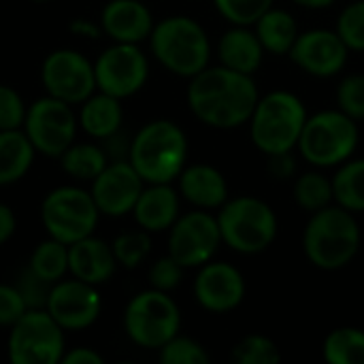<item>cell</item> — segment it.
<instances>
[{"mask_svg": "<svg viewBox=\"0 0 364 364\" xmlns=\"http://www.w3.org/2000/svg\"><path fill=\"white\" fill-rule=\"evenodd\" d=\"M186 98L198 122L215 130H232L250 122L260 92L254 75L215 64L190 79Z\"/></svg>", "mask_w": 364, "mask_h": 364, "instance_id": "obj_1", "label": "cell"}, {"mask_svg": "<svg viewBox=\"0 0 364 364\" xmlns=\"http://www.w3.org/2000/svg\"><path fill=\"white\" fill-rule=\"evenodd\" d=\"M363 232L356 213L337 203L309 215L303 230V252L320 271H341L360 252Z\"/></svg>", "mask_w": 364, "mask_h": 364, "instance_id": "obj_2", "label": "cell"}, {"mask_svg": "<svg viewBox=\"0 0 364 364\" xmlns=\"http://www.w3.org/2000/svg\"><path fill=\"white\" fill-rule=\"evenodd\" d=\"M305 102L290 90H273L258 98L250 117V139L258 151L269 156L296 149L307 122Z\"/></svg>", "mask_w": 364, "mask_h": 364, "instance_id": "obj_3", "label": "cell"}, {"mask_svg": "<svg viewBox=\"0 0 364 364\" xmlns=\"http://www.w3.org/2000/svg\"><path fill=\"white\" fill-rule=\"evenodd\" d=\"M128 160L145 183H173L188 162V136L171 119L147 122L130 141Z\"/></svg>", "mask_w": 364, "mask_h": 364, "instance_id": "obj_4", "label": "cell"}, {"mask_svg": "<svg viewBox=\"0 0 364 364\" xmlns=\"http://www.w3.org/2000/svg\"><path fill=\"white\" fill-rule=\"evenodd\" d=\"M154 58L173 75L192 79L209 66L211 41L207 30L188 15H171L156 21L149 34Z\"/></svg>", "mask_w": 364, "mask_h": 364, "instance_id": "obj_5", "label": "cell"}, {"mask_svg": "<svg viewBox=\"0 0 364 364\" xmlns=\"http://www.w3.org/2000/svg\"><path fill=\"white\" fill-rule=\"evenodd\" d=\"M215 218L220 224L222 243L237 254H262L277 239V215L273 207L258 196H232L218 209Z\"/></svg>", "mask_w": 364, "mask_h": 364, "instance_id": "obj_6", "label": "cell"}, {"mask_svg": "<svg viewBox=\"0 0 364 364\" xmlns=\"http://www.w3.org/2000/svg\"><path fill=\"white\" fill-rule=\"evenodd\" d=\"M358 122L341 109H324L307 117L299 139V154L314 168H337L358 147Z\"/></svg>", "mask_w": 364, "mask_h": 364, "instance_id": "obj_7", "label": "cell"}, {"mask_svg": "<svg viewBox=\"0 0 364 364\" xmlns=\"http://www.w3.org/2000/svg\"><path fill=\"white\" fill-rule=\"evenodd\" d=\"M181 328V311L168 292L149 288L134 294L124 309V331L143 350H160Z\"/></svg>", "mask_w": 364, "mask_h": 364, "instance_id": "obj_8", "label": "cell"}, {"mask_svg": "<svg viewBox=\"0 0 364 364\" xmlns=\"http://www.w3.org/2000/svg\"><path fill=\"white\" fill-rule=\"evenodd\" d=\"M100 211L90 190L79 186H60L41 203V222L47 237L66 245L94 235Z\"/></svg>", "mask_w": 364, "mask_h": 364, "instance_id": "obj_9", "label": "cell"}, {"mask_svg": "<svg viewBox=\"0 0 364 364\" xmlns=\"http://www.w3.org/2000/svg\"><path fill=\"white\" fill-rule=\"evenodd\" d=\"M64 328L47 309H28L9 333L6 356L13 364H58L66 352Z\"/></svg>", "mask_w": 364, "mask_h": 364, "instance_id": "obj_10", "label": "cell"}, {"mask_svg": "<svg viewBox=\"0 0 364 364\" xmlns=\"http://www.w3.org/2000/svg\"><path fill=\"white\" fill-rule=\"evenodd\" d=\"M70 107L73 105L47 94L26 109L21 130L38 154L60 158L75 143L79 117Z\"/></svg>", "mask_w": 364, "mask_h": 364, "instance_id": "obj_11", "label": "cell"}, {"mask_svg": "<svg viewBox=\"0 0 364 364\" xmlns=\"http://www.w3.org/2000/svg\"><path fill=\"white\" fill-rule=\"evenodd\" d=\"M222 245L218 218L211 211L194 209L181 213L168 228V254L183 269H198L213 260Z\"/></svg>", "mask_w": 364, "mask_h": 364, "instance_id": "obj_12", "label": "cell"}, {"mask_svg": "<svg viewBox=\"0 0 364 364\" xmlns=\"http://www.w3.org/2000/svg\"><path fill=\"white\" fill-rule=\"evenodd\" d=\"M96 90L119 100L143 90L149 77V60L139 45L113 43L94 62Z\"/></svg>", "mask_w": 364, "mask_h": 364, "instance_id": "obj_13", "label": "cell"}, {"mask_svg": "<svg viewBox=\"0 0 364 364\" xmlns=\"http://www.w3.org/2000/svg\"><path fill=\"white\" fill-rule=\"evenodd\" d=\"M41 81L49 96L81 105L96 92L94 62L75 49H55L41 64Z\"/></svg>", "mask_w": 364, "mask_h": 364, "instance_id": "obj_14", "label": "cell"}, {"mask_svg": "<svg viewBox=\"0 0 364 364\" xmlns=\"http://www.w3.org/2000/svg\"><path fill=\"white\" fill-rule=\"evenodd\" d=\"M45 309L64 331H85L100 318L102 299L98 286L70 277L53 284Z\"/></svg>", "mask_w": 364, "mask_h": 364, "instance_id": "obj_15", "label": "cell"}, {"mask_svg": "<svg viewBox=\"0 0 364 364\" xmlns=\"http://www.w3.org/2000/svg\"><path fill=\"white\" fill-rule=\"evenodd\" d=\"M288 55L303 73L318 79H331L346 68L350 49L337 30L316 28L301 32Z\"/></svg>", "mask_w": 364, "mask_h": 364, "instance_id": "obj_16", "label": "cell"}, {"mask_svg": "<svg viewBox=\"0 0 364 364\" xmlns=\"http://www.w3.org/2000/svg\"><path fill=\"white\" fill-rule=\"evenodd\" d=\"M143 188L145 181L130 160H111L92 181L90 192L100 215L124 218L132 213Z\"/></svg>", "mask_w": 364, "mask_h": 364, "instance_id": "obj_17", "label": "cell"}, {"mask_svg": "<svg viewBox=\"0 0 364 364\" xmlns=\"http://www.w3.org/2000/svg\"><path fill=\"white\" fill-rule=\"evenodd\" d=\"M245 277L230 262L209 260L198 267L194 279V299L209 314H230L245 299Z\"/></svg>", "mask_w": 364, "mask_h": 364, "instance_id": "obj_18", "label": "cell"}, {"mask_svg": "<svg viewBox=\"0 0 364 364\" xmlns=\"http://www.w3.org/2000/svg\"><path fill=\"white\" fill-rule=\"evenodd\" d=\"M156 21L141 0H111L100 13V28L113 43L139 45L149 38Z\"/></svg>", "mask_w": 364, "mask_h": 364, "instance_id": "obj_19", "label": "cell"}, {"mask_svg": "<svg viewBox=\"0 0 364 364\" xmlns=\"http://www.w3.org/2000/svg\"><path fill=\"white\" fill-rule=\"evenodd\" d=\"M117 269L113 247L90 235L68 245V273L75 279H81L92 286L107 284Z\"/></svg>", "mask_w": 364, "mask_h": 364, "instance_id": "obj_20", "label": "cell"}, {"mask_svg": "<svg viewBox=\"0 0 364 364\" xmlns=\"http://www.w3.org/2000/svg\"><path fill=\"white\" fill-rule=\"evenodd\" d=\"M132 215L139 228L149 235L164 232L181 215V194L171 183H145Z\"/></svg>", "mask_w": 364, "mask_h": 364, "instance_id": "obj_21", "label": "cell"}, {"mask_svg": "<svg viewBox=\"0 0 364 364\" xmlns=\"http://www.w3.org/2000/svg\"><path fill=\"white\" fill-rule=\"evenodd\" d=\"M177 190L194 209L205 211L220 209L230 198L226 177L211 164H186L177 177Z\"/></svg>", "mask_w": 364, "mask_h": 364, "instance_id": "obj_22", "label": "cell"}, {"mask_svg": "<svg viewBox=\"0 0 364 364\" xmlns=\"http://www.w3.org/2000/svg\"><path fill=\"white\" fill-rule=\"evenodd\" d=\"M264 53L267 51L252 26H232L218 43L220 64L245 75H254L262 66Z\"/></svg>", "mask_w": 364, "mask_h": 364, "instance_id": "obj_23", "label": "cell"}, {"mask_svg": "<svg viewBox=\"0 0 364 364\" xmlns=\"http://www.w3.org/2000/svg\"><path fill=\"white\" fill-rule=\"evenodd\" d=\"M79 126L83 132L92 139L105 141L119 132L122 122H124V111H122V100L96 90L90 98L81 102L79 109Z\"/></svg>", "mask_w": 364, "mask_h": 364, "instance_id": "obj_24", "label": "cell"}, {"mask_svg": "<svg viewBox=\"0 0 364 364\" xmlns=\"http://www.w3.org/2000/svg\"><path fill=\"white\" fill-rule=\"evenodd\" d=\"M36 149L21 128L0 130V186L17 183L34 164Z\"/></svg>", "mask_w": 364, "mask_h": 364, "instance_id": "obj_25", "label": "cell"}, {"mask_svg": "<svg viewBox=\"0 0 364 364\" xmlns=\"http://www.w3.org/2000/svg\"><path fill=\"white\" fill-rule=\"evenodd\" d=\"M252 28L260 38L264 51L275 55H288L296 36L301 34L296 17L290 11L275 6H271Z\"/></svg>", "mask_w": 364, "mask_h": 364, "instance_id": "obj_26", "label": "cell"}, {"mask_svg": "<svg viewBox=\"0 0 364 364\" xmlns=\"http://www.w3.org/2000/svg\"><path fill=\"white\" fill-rule=\"evenodd\" d=\"M62 171L75 181H94L111 162L105 147L96 143H73L60 158Z\"/></svg>", "mask_w": 364, "mask_h": 364, "instance_id": "obj_27", "label": "cell"}, {"mask_svg": "<svg viewBox=\"0 0 364 364\" xmlns=\"http://www.w3.org/2000/svg\"><path fill=\"white\" fill-rule=\"evenodd\" d=\"M333 179L335 203L352 213L364 211V158H350L337 166Z\"/></svg>", "mask_w": 364, "mask_h": 364, "instance_id": "obj_28", "label": "cell"}, {"mask_svg": "<svg viewBox=\"0 0 364 364\" xmlns=\"http://www.w3.org/2000/svg\"><path fill=\"white\" fill-rule=\"evenodd\" d=\"M322 356L331 364H364V331L341 326L326 335Z\"/></svg>", "mask_w": 364, "mask_h": 364, "instance_id": "obj_29", "label": "cell"}, {"mask_svg": "<svg viewBox=\"0 0 364 364\" xmlns=\"http://www.w3.org/2000/svg\"><path fill=\"white\" fill-rule=\"evenodd\" d=\"M28 267L49 284L64 279L68 273V245L51 237L41 241L32 250Z\"/></svg>", "mask_w": 364, "mask_h": 364, "instance_id": "obj_30", "label": "cell"}, {"mask_svg": "<svg viewBox=\"0 0 364 364\" xmlns=\"http://www.w3.org/2000/svg\"><path fill=\"white\" fill-rule=\"evenodd\" d=\"M292 192H294L296 205L303 211H307L309 215L335 203L333 179L326 177L322 171H307V173L299 175Z\"/></svg>", "mask_w": 364, "mask_h": 364, "instance_id": "obj_31", "label": "cell"}, {"mask_svg": "<svg viewBox=\"0 0 364 364\" xmlns=\"http://www.w3.org/2000/svg\"><path fill=\"white\" fill-rule=\"evenodd\" d=\"M113 247V254H115V260H117V267H124V269H136L141 267L147 256L151 254V237L147 230L139 228V230H128V232H122L113 239L111 243Z\"/></svg>", "mask_w": 364, "mask_h": 364, "instance_id": "obj_32", "label": "cell"}, {"mask_svg": "<svg viewBox=\"0 0 364 364\" xmlns=\"http://www.w3.org/2000/svg\"><path fill=\"white\" fill-rule=\"evenodd\" d=\"M232 360L237 364H275L282 360L279 346L260 333L245 335L232 348Z\"/></svg>", "mask_w": 364, "mask_h": 364, "instance_id": "obj_33", "label": "cell"}, {"mask_svg": "<svg viewBox=\"0 0 364 364\" xmlns=\"http://www.w3.org/2000/svg\"><path fill=\"white\" fill-rule=\"evenodd\" d=\"M218 13L232 26H254L275 0H213Z\"/></svg>", "mask_w": 364, "mask_h": 364, "instance_id": "obj_34", "label": "cell"}, {"mask_svg": "<svg viewBox=\"0 0 364 364\" xmlns=\"http://www.w3.org/2000/svg\"><path fill=\"white\" fill-rule=\"evenodd\" d=\"M158 352H160L162 364H207L211 360L203 343L183 335H175Z\"/></svg>", "mask_w": 364, "mask_h": 364, "instance_id": "obj_35", "label": "cell"}, {"mask_svg": "<svg viewBox=\"0 0 364 364\" xmlns=\"http://www.w3.org/2000/svg\"><path fill=\"white\" fill-rule=\"evenodd\" d=\"M335 30L350 51H364V0L350 2L339 13Z\"/></svg>", "mask_w": 364, "mask_h": 364, "instance_id": "obj_36", "label": "cell"}, {"mask_svg": "<svg viewBox=\"0 0 364 364\" xmlns=\"http://www.w3.org/2000/svg\"><path fill=\"white\" fill-rule=\"evenodd\" d=\"M337 109L352 119H364V73L346 75L337 85Z\"/></svg>", "mask_w": 364, "mask_h": 364, "instance_id": "obj_37", "label": "cell"}, {"mask_svg": "<svg viewBox=\"0 0 364 364\" xmlns=\"http://www.w3.org/2000/svg\"><path fill=\"white\" fill-rule=\"evenodd\" d=\"M15 288L19 290V294L23 296L28 309H45L47 307V301H49V292L53 288V284L45 282L43 277H38L30 267H26L19 277H17V284Z\"/></svg>", "mask_w": 364, "mask_h": 364, "instance_id": "obj_38", "label": "cell"}, {"mask_svg": "<svg viewBox=\"0 0 364 364\" xmlns=\"http://www.w3.org/2000/svg\"><path fill=\"white\" fill-rule=\"evenodd\" d=\"M183 271H186V269H183L171 254H166V256L158 258V260L151 264V269H149V273H147V277H149V288H156V290H162V292H173V290L181 284Z\"/></svg>", "mask_w": 364, "mask_h": 364, "instance_id": "obj_39", "label": "cell"}, {"mask_svg": "<svg viewBox=\"0 0 364 364\" xmlns=\"http://www.w3.org/2000/svg\"><path fill=\"white\" fill-rule=\"evenodd\" d=\"M26 105L17 90L0 83V130H17L26 119Z\"/></svg>", "mask_w": 364, "mask_h": 364, "instance_id": "obj_40", "label": "cell"}, {"mask_svg": "<svg viewBox=\"0 0 364 364\" xmlns=\"http://www.w3.org/2000/svg\"><path fill=\"white\" fill-rule=\"evenodd\" d=\"M26 311L28 305L15 284H0V326L11 328Z\"/></svg>", "mask_w": 364, "mask_h": 364, "instance_id": "obj_41", "label": "cell"}, {"mask_svg": "<svg viewBox=\"0 0 364 364\" xmlns=\"http://www.w3.org/2000/svg\"><path fill=\"white\" fill-rule=\"evenodd\" d=\"M64 364H102L105 358L94 352L92 348H73V350H66L64 352Z\"/></svg>", "mask_w": 364, "mask_h": 364, "instance_id": "obj_42", "label": "cell"}, {"mask_svg": "<svg viewBox=\"0 0 364 364\" xmlns=\"http://www.w3.org/2000/svg\"><path fill=\"white\" fill-rule=\"evenodd\" d=\"M269 171L277 179H288L294 175V160L292 151L290 154H279V156H269Z\"/></svg>", "mask_w": 364, "mask_h": 364, "instance_id": "obj_43", "label": "cell"}, {"mask_svg": "<svg viewBox=\"0 0 364 364\" xmlns=\"http://www.w3.org/2000/svg\"><path fill=\"white\" fill-rule=\"evenodd\" d=\"M17 230V218L13 209L4 203H0V247L15 235Z\"/></svg>", "mask_w": 364, "mask_h": 364, "instance_id": "obj_44", "label": "cell"}, {"mask_svg": "<svg viewBox=\"0 0 364 364\" xmlns=\"http://www.w3.org/2000/svg\"><path fill=\"white\" fill-rule=\"evenodd\" d=\"M70 32L83 38H98L102 34V28L100 23H94L90 19H75L70 21Z\"/></svg>", "mask_w": 364, "mask_h": 364, "instance_id": "obj_45", "label": "cell"}, {"mask_svg": "<svg viewBox=\"0 0 364 364\" xmlns=\"http://www.w3.org/2000/svg\"><path fill=\"white\" fill-rule=\"evenodd\" d=\"M294 4L303 6V9H314V11H320V9H328L331 4H335L337 0H292Z\"/></svg>", "mask_w": 364, "mask_h": 364, "instance_id": "obj_46", "label": "cell"}, {"mask_svg": "<svg viewBox=\"0 0 364 364\" xmlns=\"http://www.w3.org/2000/svg\"><path fill=\"white\" fill-rule=\"evenodd\" d=\"M34 2H45V0H34Z\"/></svg>", "mask_w": 364, "mask_h": 364, "instance_id": "obj_47", "label": "cell"}]
</instances>
